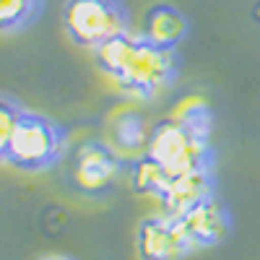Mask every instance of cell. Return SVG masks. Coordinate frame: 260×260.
<instances>
[{
	"instance_id": "1",
	"label": "cell",
	"mask_w": 260,
	"mask_h": 260,
	"mask_svg": "<svg viewBox=\"0 0 260 260\" xmlns=\"http://www.w3.org/2000/svg\"><path fill=\"white\" fill-rule=\"evenodd\" d=\"M96 62L110 73L125 91L136 96H156L175 78L177 62L172 50L156 47L154 42L136 34H120L94 50Z\"/></svg>"
},
{
	"instance_id": "2",
	"label": "cell",
	"mask_w": 260,
	"mask_h": 260,
	"mask_svg": "<svg viewBox=\"0 0 260 260\" xmlns=\"http://www.w3.org/2000/svg\"><path fill=\"white\" fill-rule=\"evenodd\" d=\"M146 156L159 161L169 177L208 169V136L180 120L159 122L151 130Z\"/></svg>"
},
{
	"instance_id": "3",
	"label": "cell",
	"mask_w": 260,
	"mask_h": 260,
	"mask_svg": "<svg viewBox=\"0 0 260 260\" xmlns=\"http://www.w3.org/2000/svg\"><path fill=\"white\" fill-rule=\"evenodd\" d=\"M62 26L81 47H102L127 31V13L117 0H68Z\"/></svg>"
},
{
	"instance_id": "4",
	"label": "cell",
	"mask_w": 260,
	"mask_h": 260,
	"mask_svg": "<svg viewBox=\"0 0 260 260\" xmlns=\"http://www.w3.org/2000/svg\"><path fill=\"white\" fill-rule=\"evenodd\" d=\"M60 148L62 138L52 122H47L45 117L21 115L13 138L8 141V146L0 148V154L21 169H42L60 156Z\"/></svg>"
},
{
	"instance_id": "5",
	"label": "cell",
	"mask_w": 260,
	"mask_h": 260,
	"mask_svg": "<svg viewBox=\"0 0 260 260\" xmlns=\"http://www.w3.org/2000/svg\"><path fill=\"white\" fill-rule=\"evenodd\" d=\"M192 250L195 247L180 219L164 213L159 219H146L138 226V252L143 260H180Z\"/></svg>"
},
{
	"instance_id": "6",
	"label": "cell",
	"mask_w": 260,
	"mask_h": 260,
	"mask_svg": "<svg viewBox=\"0 0 260 260\" xmlns=\"http://www.w3.org/2000/svg\"><path fill=\"white\" fill-rule=\"evenodd\" d=\"M120 172V164L110 148L99 143H86L78 148L76 167H73V180L83 192H104L110 187Z\"/></svg>"
},
{
	"instance_id": "7",
	"label": "cell",
	"mask_w": 260,
	"mask_h": 260,
	"mask_svg": "<svg viewBox=\"0 0 260 260\" xmlns=\"http://www.w3.org/2000/svg\"><path fill=\"white\" fill-rule=\"evenodd\" d=\"M164 206V213L172 219H180L190 208L201 206L203 201L213 198L211 195V175L208 169L201 172H190V175H180V177H169V182L164 185V190L156 195Z\"/></svg>"
},
{
	"instance_id": "8",
	"label": "cell",
	"mask_w": 260,
	"mask_h": 260,
	"mask_svg": "<svg viewBox=\"0 0 260 260\" xmlns=\"http://www.w3.org/2000/svg\"><path fill=\"white\" fill-rule=\"evenodd\" d=\"M180 224L187 232L195 250L211 247L229 234V213L216 198H208L201 206L190 208L185 216H180Z\"/></svg>"
},
{
	"instance_id": "9",
	"label": "cell",
	"mask_w": 260,
	"mask_h": 260,
	"mask_svg": "<svg viewBox=\"0 0 260 260\" xmlns=\"http://www.w3.org/2000/svg\"><path fill=\"white\" fill-rule=\"evenodd\" d=\"M143 37L156 47L172 50L187 37V18L172 6H154L143 18Z\"/></svg>"
},
{
	"instance_id": "10",
	"label": "cell",
	"mask_w": 260,
	"mask_h": 260,
	"mask_svg": "<svg viewBox=\"0 0 260 260\" xmlns=\"http://www.w3.org/2000/svg\"><path fill=\"white\" fill-rule=\"evenodd\" d=\"M167 182H169L167 169L159 161H154L151 156H143V159H138L133 164V185H136V190L159 195Z\"/></svg>"
},
{
	"instance_id": "11",
	"label": "cell",
	"mask_w": 260,
	"mask_h": 260,
	"mask_svg": "<svg viewBox=\"0 0 260 260\" xmlns=\"http://www.w3.org/2000/svg\"><path fill=\"white\" fill-rule=\"evenodd\" d=\"M42 0H0V26L3 31H13L26 26L37 16Z\"/></svg>"
},
{
	"instance_id": "12",
	"label": "cell",
	"mask_w": 260,
	"mask_h": 260,
	"mask_svg": "<svg viewBox=\"0 0 260 260\" xmlns=\"http://www.w3.org/2000/svg\"><path fill=\"white\" fill-rule=\"evenodd\" d=\"M115 141L125 148V151H138V148H148V138L151 133H146V127L141 122V117L136 115H125L115 122V130H112Z\"/></svg>"
},
{
	"instance_id": "13",
	"label": "cell",
	"mask_w": 260,
	"mask_h": 260,
	"mask_svg": "<svg viewBox=\"0 0 260 260\" xmlns=\"http://www.w3.org/2000/svg\"><path fill=\"white\" fill-rule=\"evenodd\" d=\"M18 120H21V110H16L8 99H3V107H0V148L8 146V141L13 138Z\"/></svg>"
}]
</instances>
